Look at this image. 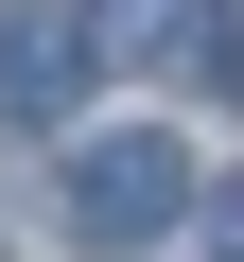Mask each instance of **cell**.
<instances>
[{
	"instance_id": "2",
	"label": "cell",
	"mask_w": 244,
	"mask_h": 262,
	"mask_svg": "<svg viewBox=\"0 0 244 262\" xmlns=\"http://www.w3.org/2000/svg\"><path fill=\"white\" fill-rule=\"evenodd\" d=\"M87 70H105V35H87V18H53V0H0V105H18V122H53Z\"/></svg>"
},
{
	"instance_id": "1",
	"label": "cell",
	"mask_w": 244,
	"mask_h": 262,
	"mask_svg": "<svg viewBox=\"0 0 244 262\" xmlns=\"http://www.w3.org/2000/svg\"><path fill=\"white\" fill-rule=\"evenodd\" d=\"M192 192H209V175H192V158L157 140V122H122V140H70V175H53V210H70V227H87L105 262L175 245V227H192Z\"/></svg>"
},
{
	"instance_id": "3",
	"label": "cell",
	"mask_w": 244,
	"mask_h": 262,
	"mask_svg": "<svg viewBox=\"0 0 244 262\" xmlns=\"http://www.w3.org/2000/svg\"><path fill=\"white\" fill-rule=\"evenodd\" d=\"M192 210H227V245H244V175H227V192H192Z\"/></svg>"
}]
</instances>
